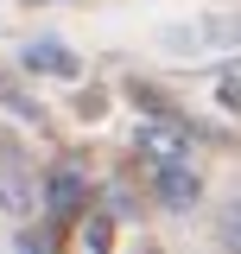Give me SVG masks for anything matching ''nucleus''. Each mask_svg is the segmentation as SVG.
<instances>
[{
	"label": "nucleus",
	"mask_w": 241,
	"mask_h": 254,
	"mask_svg": "<svg viewBox=\"0 0 241 254\" xmlns=\"http://www.w3.org/2000/svg\"><path fill=\"white\" fill-rule=\"evenodd\" d=\"M140 146H146L159 165H165V159H190V133H184L178 121H146L140 127Z\"/></svg>",
	"instance_id": "nucleus-1"
},
{
	"label": "nucleus",
	"mask_w": 241,
	"mask_h": 254,
	"mask_svg": "<svg viewBox=\"0 0 241 254\" xmlns=\"http://www.w3.org/2000/svg\"><path fill=\"white\" fill-rule=\"evenodd\" d=\"M159 197H165V210H190L197 203V172L184 159H165L159 165Z\"/></svg>",
	"instance_id": "nucleus-2"
},
{
	"label": "nucleus",
	"mask_w": 241,
	"mask_h": 254,
	"mask_svg": "<svg viewBox=\"0 0 241 254\" xmlns=\"http://www.w3.org/2000/svg\"><path fill=\"white\" fill-rule=\"evenodd\" d=\"M83 203H89V190H83V178H76L70 165H58V172H51V216H76Z\"/></svg>",
	"instance_id": "nucleus-3"
},
{
	"label": "nucleus",
	"mask_w": 241,
	"mask_h": 254,
	"mask_svg": "<svg viewBox=\"0 0 241 254\" xmlns=\"http://www.w3.org/2000/svg\"><path fill=\"white\" fill-rule=\"evenodd\" d=\"M26 64H32V70H51V76H76V58H70L63 45H32Z\"/></svg>",
	"instance_id": "nucleus-4"
},
{
	"label": "nucleus",
	"mask_w": 241,
	"mask_h": 254,
	"mask_svg": "<svg viewBox=\"0 0 241 254\" xmlns=\"http://www.w3.org/2000/svg\"><path fill=\"white\" fill-rule=\"evenodd\" d=\"M216 235H222V248H241V203H229L216 216Z\"/></svg>",
	"instance_id": "nucleus-5"
},
{
	"label": "nucleus",
	"mask_w": 241,
	"mask_h": 254,
	"mask_svg": "<svg viewBox=\"0 0 241 254\" xmlns=\"http://www.w3.org/2000/svg\"><path fill=\"white\" fill-rule=\"evenodd\" d=\"M108 242H115V222L95 216V222H89V248H108Z\"/></svg>",
	"instance_id": "nucleus-6"
}]
</instances>
